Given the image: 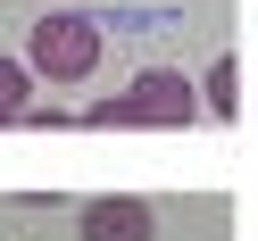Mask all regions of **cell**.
I'll return each instance as SVG.
<instances>
[{"label":"cell","mask_w":258,"mask_h":241,"mask_svg":"<svg viewBox=\"0 0 258 241\" xmlns=\"http://www.w3.org/2000/svg\"><path fill=\"white\" fill-rule=\"evenodd\" d=\"M25 67L42 75V84H84V75H100V25L75 17V9H42V25L25 34Z\"/></svg>","instance_id":"6da1fadb"},{"label":"cell","mask_w":258,"mask_h":241,"mask_svg":"<svg viewBox=\"0 0 258 241\" xmlns=\"http://www.w3.org/2000/svg\"><path fill=\"white\" fill-rule=\"evenodd\" d=\"M125 108H134V125H150V133H183V125H200V92H191L175 67H142L134 84H125Z\"/></svg>","instance_id":"7a4b0ae2"},{"label":"cell","mask_w":258,"mask_h":241,"mask_svg":"<svg viewBox=\"0 0 258 241\" xmlns=\"http://www.w3.org/2000/svg\"><path fill=\"white\" fill-rule=\"evenodd\" d=\"M84 241H158V208L142 200V191H100V200H84Z\"/></svg>","instance_id":"3957f363"},{"label":"cell","mask_w":258,"mask_h":241,"mask_svg":"<svg viewBox=\"0 0 258 241\" xmlns=\"http://www.w3.org/2000/svg\"><path fill=\"white\" fill-rule=\"evenodd\" d=\"M34 84H42V75L25 67V58H9V50H0V133L34 117Z\"/></svg>","instance_id":"277c9868"},{"label":"cell","mask_w":258,"mask_h":241,"mask_svg":"<svg viewBox=\"0 0 258 241\" xmlns=\"http://www.w3.org/2000/svg\"><path fill=\"white\" fill-rule=\"evenodd\" d=\"M208 108H217V125L241 117V58H208Z\"/></svg>","instance_id":"5b68a950"}]
</instances>
